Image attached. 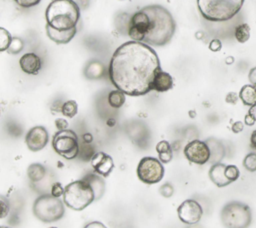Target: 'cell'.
Listing matches in <instances>:
<instances>
[{
	"label": "cell",
	"mask_w": 256,
	"mask_h": 228,
	"mask_svg": "<svg viewBox=\"0 0 256 228\" xmlns=\"http://www.w3.org/2000/svg\"><path fill=\"white\" fill-rule=\"evenodd\" d=\"M22 49H23L22 40L15 37V38H12V40L10 42V45L7 49V52L10 53V54H18Z\"/></svg>",
	"instance_id": "cell-27"
},
{
	"label": "cell",
	"mask_w": 256,
	"mask_h": 228,
	"mask_svg": "<svg viewBox=\"0 0 256 228\" xmlns=\"http://www.w3.org/2000/svg\"><path fill=\"white\" fill-rule=\"evenodd\" d=\"M235 38L240 43H245L250 38V27L247 23L239 24L235 28Z\"/></svg>",
	"instance_id": "cell-21"
},
{
	"label": "cell",
	"mask_w": 256,
	"mask_h": 228,
	"mask_svg": "<svg viewBox=\"0 0 256 228\" xmlns=\"http://www.w3.org/2000/svg\"><path fill=\"white\" fill-rule=\"evenodd\" d=\"M243 128H244V125H243V123L241 121H236L235 123L232 124V127H231V129H232V131L234 133L241 132L243 130Z\"/></svg>",
	"instance_id": "cell-35"
},
{
	"label": "cell",
	"mask_w": 256,
	"mask_h": 228,
	"mask_svg": "<svg viewBox=\"0 0 256 228\" xmlns=\"http://www.w3.org/2000/svg\"><path fill=\"white\" fill-rule=\"evenodd\" d=\"M251 219L250 207L239 201L229 202L221 210V220L226 228H247Z\"/></svg>",
	"instance_id": "cell-6"
},
{
	"label": "cell",
	"mask_w": 256,
	"mask_h": 228,
	"mask_svg": "<svg viewBox=\"0 0 256 228\" xmlns=\"http://www.w3.org/2000/svg\"><path fill=\"white\" fill-rule=\"evenodd\" d=\"M222 48V43L219 39H213L209 43V49L213 52H218Z\"/></svg>",
	"instance_id": "cell-31"
},
{
	"label": "cell",
	"mask_w": 256,
	"mask_h": 228,
	"mask_svg": "<svg viewBox=\"0 0 256 228\" xmlns=\"http://www.w3.org/2000/svg\"><path fill=\"white\" fill-rule=\"evenodd\" d=\"M138 178L146 184H155L160 182L164 176V167L162 162L154 157H143L137 166Z\"/></svg>",
	"instance_id": "cell-9"
},
{
	"label": "cell",
	"mask_w": 256,
	"mask_h": 228,
	"mask_svg": "<svg viewBox=\"0 0 256 228\" xmlns=\"http://www.w3.org/2000/svg\"><path fill=\"white\" fill-rule=\"evenodd\" d=\"M52 147L57 154L65 159H74L79 152L78 137L73 130H58L53 136Z\"/></svg>",
	"instance_id": "cell-8"
},
{
	"label": "cell",
	"mask_w": 256,
	"mask_h": 228,
	"mask_svg": "<svg viewBox=\"0 0 256 228\" xmlns=\"http://www.w3.org/2000/svg\"><path fill=\"white\" fill-rule=\"evenodd\" d=\"M159 70L156 51L150 45L131 40L114 51L108 74L116 89L129 96H142L152 90L153 79Z\"/></svg>",
	"instance_id": "cell-1"
},
{
	"label": "cell",
	"mask_w": 256,
	"mask_h": 228,
	"mask_svg": "<svg viewBox=\"0 0 256 228\" xmlns=\"http://www.w3.org/2000/svg\"><path fill=\"white\" fill-rule=\"evenodd\" d=\"M20 7H23V8H30V7H33L37 4H39V2L41 0H14Z\"/></svg>",
	"instance_id": "cell-30"
},
{
	"label": "cell",
	"mask_w": 256,
	"mask_h": 228,
	"mask_svg": "<svg viewBox=\"0 0 256 228\" xmlns=\"http://www.w3.org/2000/svg\"><path fill=\"white\" fill-rule=\"evenodd\" d=\"M225 164L215 163L209 170V177L211 181L218 187H224L231 183L225 176Z\"/></svg>",
	"instance_id": "cell-17"
},
{
	"label": "cell",
	"mask_w": 256,
	"mask_h": 228,
	"mask_svg": "<svg viewBox=\"0 0 256 228\" xmlns=\"http://www.w3.org/2000/svg\"><path fill=\"white\" fill-rule=\"evenodd\" d=\"M12 40L11 34L5 28L0 27V52L7 51Z\"/></svg>",
	"instance_id": "cell-24"
},
{
	"label": "cell",
	"mask_w": 256,
	"mask_h": 228,
	"mask_svg": "<svg viewBox=\"0 0 256 228\" xmlns=\"http://www.w3.org/2000/svg\"><path fill=\"white\" fill-rule=\"evenodd\" d=\"M63 194H64V188L62 187V185L59 182L54 183L52 185V188H51V195H53L54 197L59 198Z\"/></svg>",
	"instance_id": "cell-29"
},
{
	"label": "cell",
	"mask_w": 256,
	"mask_h": 228,
	"mask_svg": "<svg viewBox=\"0 0 256 228\" xmlns=\"http://www.w3.org/2000/svg\"><path fill=\"white\" fill-rule=\"evenodd\" d=\"M243 165L249 172L256 171V153H249L243 160Z\"/></svg>",
	"instance_id": "cell-25"
},
{
	"label": "cell",
	"mask_w": 256,
	"mask_h": 228,
	"mask_svg": "<svg viewBox=\"0 0 256 228\" xmlns=\"http://www.w3.org/2000/svg\"><path fill=\"white\" fill-rule=\"evenodd\" d=\"M239 98L241 99L244 105L252 106L256 104V87L251 84L244 85L240 89Z\"/></svg>",
	"instance_id": "cell-18"
},
{
	"label": "cell",
	"mask_w": 256,
	"mask_h": 228,
	"mask_svg": "<svg viewBox=\"0 0 256 228\" xmlns=\"http://www.w3.org/2000/svg\"><path fill=\"white\" fill-rule=\"evenodd\" d=\"M177 214L183 223L196 224L200 221L203 215V210L197 201L193 199H187L180 204L177 209Z\"/></svg>",
	"instance_id": "cell-11"
},
{
	"label": "cell",
	"mask_w": 256,
	"mask_h": 228,
	"mask_svg": "<svg viewBox=\"0 0 256 228\" xmlns=\"http://www.w3.org/2000/svg\"><path fill=\"white\" fill-rule=\"evenodd\" d=\"M148 26V16L147 14L141 9L135 12L128 24V35L133 41L143 42L146 30Z\"/></svg>",
	"instance_id": "cell-12"
},
{
	"label": "cell",
	"mask_w": 256,
	"mask_h": 228,
	"mask_svg": "<svg viewBox=\"0 0 256 228\" xmlns=\"http://www.w3.org/2000/svg\"><path fill=\"white\" fill-rule=\"evenodd\" d=\"M142 10L148 16L143 43L157 47L168 44L176 31V22L171 13L161 5L145 6Z\"/></svg>",
	"instance_id": "cell-2"
},
{
	"label": "cell",
	"mask_w": 256,
	"mask_h": 228,
	"mask_svg": "<svg viewBox=\"0 0 256 228\" xmlns=\"http://www.w3.org/2000/svg\"><path fill=\"white\" fill-rule=\"evenodd\" d=\"M84 228H107V227L99 221H93L88 223L86 226H84Z\"/></svg>",
	"instance_id": "cell-36"
},
{
	"label": "cell",
	"mask_w": 256,
	"mask_h": 228,
	"mask_svg": "<svg viewBox=\"0 0 256 228\" xmlns=\"http://www.w3.org/2000/svg\"><path fill=\"white\" fill-rule=\"evenodd\" d=\"M0 228H9V227H6V226H0Z\"/></svg>",
	"instance_id": "cell-40"
},
{
	"label": "cell",
	"mask_w": 256,
	"mask_h": 228,
	"mask_svg": "<svg viewBox=\"0 0 256 228\" xmlns=\"http://www.w3.org/2000/svg\"><path fill=\"white\" fill-rule=\"evenodd\" d=\"M254 123H255V120L247 113L245 115V124L248 126H252V125H254Z\"/></svg>",
	"instance_id": "cell-37"
},
{
	"label": "cell",
	"mask_w": 256,
	"mask_h": 228,
	"mask_svg": "<svg viewBox=\"0 0 256 228\" xmlns=\"http://www.w3.org/2000/svg\"><path fill=\"white\" fill-rule=\"evenodd\" d=\"M55 125L58 128V130H65L68 127V122L65 119L60 118L55 121Z\"/></svg>",
	"instance_id": "cell-33"
},
{
	"label": "cell",
	"mask_w": 256,
	"mask_h": 228,
	"mask_svg": "<svg viewBox=\"0 0 256 228\" xmlns=\"http://www.w3.org/2000/svg\"><path fill=\"white\" fill-rule=\"evenodd\" d=\"M80 9L74 0H52L46 8L45 28L56 32L77 29Z\"/></svg>",
	"instance_id": "cell-3"
},
{
	"label": "cell",
	"mask_w": 256,
	"mask_h": 228,
	"mask_svg": "<svg viewBox=\"0 0 256 228\" xmlns=\"http://www.w3.org/2000/svg\"><path fill=\"white\" fill-rule=\"evenodd\" d=\"M45 175V168L38 163L32 164L28 168V176L32 181H39Z\"/></svg>",
	"instance_id": "cell-22"
},
{
	"label": "cell",
	"mask_w": 256,
	"mask_h": 228,
	"mask_svg": "<svg viewBox=\"0 0 256 228\" xmlns=\"http://www.w3.org/2000/svg\"><path fill=\"white\" fill-rule=\"evenodd\" d=\"M156 151L159 155V160L162 163H168L172 159V149L168 141L162 140L157 143L156 145Z\"/></svg>",
	"instance_id": "cell-19"
},
{
	"label": "cell",
	"mask_w": 256,
	"mask_h": 228,
	"mask_svg": "<svg viewBox=\"0 0 256 228\" xmlns=\"http://www.w3.org/2000/svg\"><path fill=\"white\" fill-rule=\"evenodd\" d=\"M62 201L53 195H41L33 204L34 215L43 222H54L64 215Z\"/></svg>",
	"instance_id": "cell-7"
},
{
	"label": "cell",
	"mask_w": 256,
	"mask_h": 228,
	"mask_svg": "<svg viewBox=\"0 0 256 228\" xmlns=\"http://www.w3.org/2000/svg\"><path fill=\"white\" fill-rule=\"evenodd\" d=\"M21 70L30 75H36L41 69L42 63L40 57L35 53H25L19 60Z\"/></svg>",
	"instance_id": "cell-15"
},
{
	"label": "cell",
	"mask_w": 256,
	"mask_h": 228,
	"mask_svg": "<svg viewBox=\"0 0 256 228\" xmlns=\"http://www.w3.org/2000/svg\"><path fill=\"white\" fill-rule=\"evenodd\" d=\"M243 3L244 0H197L201 15L212 22L232 19L241 10Z\"/></svg>",
	"instance_id": "cell-4"
},
{
	"label": "cell",
	"mask_w": 256,
	"mask_h": 228,
	"mask_svg": "<svg viewBox=\"0 0 256 228\" xmlns=\"http://www.w3.org/2000/svg\"><path fill=\"white\" fill-rule=\"evenodd\" d=\"M125 95L122 91L116 89L108 94V103L113 108H120L125 102Z\"/></svg>",
	"instance_id": "cell-20"
},
{
	"label": "cell",
	"mask_w": 256,
	"mask_h": 228,
	"mask_svg": "<svg viewBox=\"0 0 256 228\" xmlns=\"http://www.w3.org/2000/svg\"><path fill=\"white\" fill-rule=\"evenodd\" d=\"M61 112L68 118H73L78 112V105L74 100H68L61 106Z\"/></svg>",
	"instance_id": "cell-23"
},
{
	"label": "cell",
	"mask_w": 256,
	"mask_h": 228,
	"mask_svg": "<svg viewBox=\"0 0 256 228\" xmlns=\"http://www.w3.org/2000/svg\"><path fill=\"white\" fill-rule=\"evenodd\" d=\"M91 165L94 171L103 177H107L114 168L111 156L104 152L96 153L91 159Z\"/></svg>",
	"instance_id": "cell-14"
},
{
	"label": "cell",
	"mask_w": 256,
	"mask_h": 228,
	"mask_svg": "<svg viewBox=\"0 0 256 228\" xmlns=\"http://www.w3.org/2000/svg\"><path fill=\"white\" fill-rule=\"evenodd\" d=\"M248 114L255 120V122H256V104H254V105H252L251 107H250V109H249V111H248Z\"/></svg>",
	"instance_id": "cell-38"
},
{
	"label": "cell",
	"mask_w": 256,
	"mask_h": 228,
	"mask_svg": "<svg viewBox=\"0 0 256 228\" xmlns=\"http://www.w3.org/2000/svg\"><path fill=\"white\" fill-rule=\"evenodd\" d=\"M248 79H249V81L251 82V85H253V86L256 87V67L252 68V69L249 71Z\"/></svg>",
	"instance_id": "cell-34"
},
{
	"label": "cell",
	"mask_w": 256,
	"mask_h": 228,
	"mask_svg": "<svg viewBox=\"0 0 256 228\" xmlns=\"http://www.w3.org/2000/svg\"><path fill=\"white\" fill-rule=\"evenodd\" d=\"M250 142H251V146L256 149V129L252 132L251 137H250Z\"/></svg>",
	"instance_id": "cell-39"
},
{
	"label": "cell",
	"mask_w": 256,
	"mask_h": 228,
	"mask_svg": "<svg viewBox=\"0 0 256 228\" xmlns=\"http://www.w3.org/2000/svg\"><path fill=\"white\" fill-rule=\"evenodd\" d=\"M173 87V78L172 76L163 71L162 69L159 70L152 82V90L157 92H166Z\"/></svg>",
	"instance_id": "cell-16"
},
{
	"label": "cell",
	"mask_w": 256,
	"mask_h": 228,
	"mask_svg": "<svg viewBox=\"0 0 256 228\" xmlns=\"http://www.w3.org/2000/svg\"><path fill=\"white\" fill-rule=\"evenodd\" d=\"M238 96H239V95H237L235 92H229V93L227 94L225 100H226L227 103L235 104V103L237 102V100H238Z\"/></svg>",
	"instance_id": "cell-32"
},
{
	"label": "cell",
	"mask_w": 256,
	"mask_h": 228,
	"mask_svg": "<svg viewBox=\"0 0 256 228\" xmlns=\"http://www.w3.org/2000/svg\"><path fill=\"white\" fill-rule=\"evenodd\" d=\"M10 211V205L9 201L7 200L6 197L0 195V219H3L7 217Z\"/></svg>",
	"instance_id": "cell-28"
},
{
	"label": "cell",
	"mask_w": 256,
	"mask_h": 228,
	"mask_svg": "<svg viewBox=\"0 0 256 228\" xmlns=\"http://www.w3.org/2000/svg\"><path fill=\"white\" fill-rule=\"evenodd\" d=\"M225 176L232 183V182L236 181L239 178V176H240L239 169L235 165H226V167H225Z\"/></svg>",
	"instance_id": "cell-26"
},
{
	"label": "cell",
	"mask_w": 256,
	"mask_h": 228,
	"mask_svg": "<svg viewBox=\"0 0 256 228\" xmlns=\"http://www.w3.org/2000/svg\"><path fill=\"white\" fill-rule=\"evenodd\" d=\"M49 135L43 126H35L32 127L26 134L25 142L29 150L31 151H40L42 150L48 143Z\"/></svg>",
	"instance_id": "cell-13"
},
{
	"label": "cell",
	"mask_w": 256,
	"mask_h": 228,
	"mask_svg": "<svg viewBox=\"0 0 256 228\" xmlns=\"http://www.w3.org/2000/svg\"><path fill=\"white\" fill-rule=\"evenodd\" d=\"M49 228H57V227H49Z\"/></svg>",
	"instance_id": "cell-41"
},
{
	"label": "cell",
	"mask_w": 256,
	"mask_h": 228,
	"mask_svg": "<svg viewBox=\"0 0 256 228\" xmlns=\"http://www.w3.org/2000/svg\"><path fill=\"white\" fill-rule=\"evenodd\" d=\"M95 199L96 194L94 188L86 177L73 181L64 187V203L73 210L81 211Z\"/></svg>",
	"instance_id": "cell-5"
},
{
	"label": "cell",
	"mask_w": 256,
	"mask_h": 228,
	"mask_svg": "<svg viewBox=\"0 0 256 228\" xmlns=\"http://www.w3.org/2000/svg\"><path fill=\"white\" fill-rule=\"evenodd\" d=\"M184 156L192 163L203 165L211 158V151L209 145L202 140H192L186 144L183 150Z\"/></svg>",
	"instance_id": "cell-10"
}]
</instances>
